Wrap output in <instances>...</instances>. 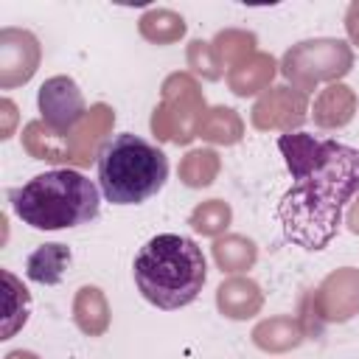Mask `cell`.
Segmentation results:
<instances>
[{
    "label": "cell",
    "instance_id": "obj_1",
    "mask_svg": "<svg viewBox=\"0 0 359 359\" xmlns=\"http://www.w3.org/2000/svg\"><path fill=\"white\" fill-rule=\"evenodd\" d=\"M278 146L292 174L278 216L283 236L303 250H323L342 222V208L359 194V149L306 132L280 135Z\"/></svg>",
    "mask_w": 359,
    "mask_h": 359
},
{
    "label": "cell",
    "instance_id": "obj_2",
    "mask_svg": "<svg viewBox=\"0 0 359 359\" xmlns=\"http://www.w3.org/2000/svg\"><path fill=\"white\" fill-rule=\"evenodd\" d=\"M132 272L140 294L151 306L174 311L199 297L208 278V264L194 238L160 233L137 250Z\"/></svg>",
    "mask_w": 359,
    "mask_h": 359
},
{
    "label": "cell",
    "instance_id": "obj_3",
    "mask_svg": "<svg viewBox=\"0 0 359 359\" xmlns=\"http://www.w3.org/2000/svg\"><path fill=\"white\" fill-rule=\"evenodd\" d=\"M17 219L34 230H65L98 216L101 188L73 168H53L31 177L8 194Z\"/></svg>",
    "mask_w": 359,
    "mask_h": 359
},
{
    "label": "cell",
    "instance_id": "obj_4",
    "mask_svg": "<svg viewBox=\"0 0 359 359\" xmlns=\"http://www.w3.org/2000/svg\"><path fill=\"white\" fill-rule=\"evenodd\" d=\"M168 180V157L140 135L123 132L98 151V188L112 205H140Z\"/></svg>",
    "mask_w": 359,
    "mask_h": 359
},
{
    "label": "cell",
    "instance_id": "obj_5",
    "mask_svg": "<svg viewBox=\"0 0 359 359\" xmlns=\"http://www.w3.org/2000/svg\"><path fill=\"white\" fill-rule=\"evenodd\" d=\"M36 104H39V112H42L45 123L56 135H67L87 112L84 95H81L79 84L70 76H53V79L42 81Z\"/></svg>",
    "mask_w": 359,
    "mask_h": 359
},
{
    "label": "cell",
    "instance_id": "obj_6",
    "mask_svg": "<svg viewBox=\"0 0 359 359\" xmlns=\"http://www.w3.org/2000/svg\"><path fill=\"white\" fill-rule=\"evenodd\" d=\"M70 264V250L65 244H42L36 247L31 255H28V264H25V275L36 283H59L65 269Z\"/></svg>",
    "mask_w": 359,
    "mask_h": 359
}]
</instances>
